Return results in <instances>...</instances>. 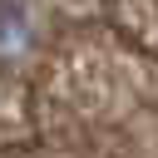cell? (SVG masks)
Returning a JSON list of instances; mask_svg holds the SVG:
<instances>
[]
</instances>
